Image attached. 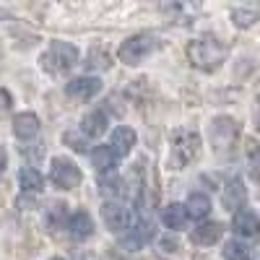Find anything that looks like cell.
Returning a JSON list of instances; mask_svg holds the SVG:
<instances>
[{
	"instance_id": "cell-1",
	"label": "cell",
	"mask_w": 260,
	"mask_h": 260,
	"mask_svg": "<svg viewBox=\"0 0 260 260\" xmlns=\"http://www.w3.org/2000/svg\"><path fill=\"white\" fill-rule=\"evenodd\" d=\"M187 57H190V62L195 65V68H201V71H216L224 62V57H226V47L216 37L206 34V37L192 39L190 45H187Z\"/></svg>"
},
{
	"instance_id": "cell-2",
	"label": "cell",
	"mask_w": 260,
	"mask_h": 260,
	"mask_svg": "<svg viewBox=\"0 0 260 260\" xmlns=\"http://www.w3.org/2000/svg\"><path fill=\"white\" fill-rule=\"evenodd\" d=\"M76 62H78V50L73 45H68V42H52L50 50L42 55V68L52 76L71 71Z\"/></svg>"
},
{
	"instance_id": "cell-3",
	"label": "cell",
	"mask_w": 260,
	"mask_h": 260,
	"mask_svg": "<svg viewBox=\"0 0 260 260\" xmlns=\"http://www.w3.org/2000/svg\"><path fill=\"white\" fill-rule=\"evenodd\" d=\"M156 47H159V39H154L151 34H136V37L125 39L122 45H120L117 57L125 65H138V62H143L151 52H154Z\"/></svg>"
},
{
	"instance_id": "cell-4",
	"label": "cell",
	"mask_w": 260,
	"mask_h": 260,
	"mask_svg": "<svg viewBox=\"0 0 260 260\" xmlns=\"http://www.w3.org/2000/svg\"><path fill=\"white\" fill-rule=\"evenodd\" d=\"M50 180L60 190H73L76 185H81V169L71 159L55 156L52 164H50Z\"/></svg>"
},
{
	"instance_id": "cell-5",
	"label": "cell",
	"mask_w": 260,
	"mask_h": 260,
	"mask_svg": "<svg viewBox=\"0 0 260 260\" xmlns=\"http://www.w3.org/2000/svg\"><path fill=\"white\" fill-rule=\"evenodd\" d=\"M201 151V138L192 133V130H180L175 136V156H177V164L185 167L190 164Z\"/></svg>"
},
{
	"instance_id": "cell-6",
	"label": "cell",
	"mask_w": 260,
	"mask_h": 260,
	"mask_svg": "<svg viewBox=\"0 0 260 260\" xmlns=\"http://www.w3.org/2000/svg\"><path fill=\"white\" fill-rule=\"evenodd\" d=\"M102 219L107 224V229H112V232H125L130 226V221H133V216H130V211L120 203H104L102 208Z\"/></svg>"
},
{
	"instance_id": "cell-7",
	"label": "cell",
	"mask_w": 260,
	"mask_h": 260,
	"mask_svg": "<svg viewBox=\"0 0 260 260\" xmlns=\"http://www.w3.org/2000/svg\"><path fill=\"white\" fill-rule=\"evenodd\" d=\"M102 91V81L99 78H91V76H81V78H73L68 86H65V94L73 96V99H94L96 94Z\"/></svg>"
},
{
	"instance_id": "cell-8",
	"label": "cell",
	"mask_w": 260,
	"mask_h": 260,
	"mask_svg": "<svg viewBox=\"0 0 260 260\" xmlns=\"http://www.w3.org/2000/svg\"><path fill=\"white\" fill-rule=\"evenodd\" d=\"M65 226H68V234L73 237V240H89V237L94 234V221L89 219V213H83V211L68 216V224Z\"/></svg>"
},
{
	"instance_id": "cell-9",
	"label": "cell",
	"mask_w": 260,
	"mask_h": 260,
	"mask_svg": "<svg viewBox=\"0 0 260 260\" xmlns=\"http://www.w3.org/2000/svg\"><path fill=\"white\" fill-rule=\"evenodd\" d=\"M232 224H234V232L242 234V237H255V234H260V219H257L252 211H247V208L237 211Z\"/></svg>"
},
{
	"instance_id": "cell-10",
	"label": "cell",
	"mask_w": 260,
	"mask_h": 260,
	"mask_svg": "<svg viewBox=\"0 0 260 260\" xmlns=\"http://www.w3.org/2000/svg\"><path fill=\"white\" fill-rule=\"evenodd\" d=\"M13 133L21 138V141H31L37 133H39V117L31 115V112H21L13 117Z\"/></svg>"
},
{
	"instance_id": "cell-11",
	"label": "cell",
	"mask_w": 260,
	"mask_h": 260,
	"mask_svg": "<svg viewBox=\"0 0 260 260\" xmlns=\"http://www.w3.org/2000/svg\"><path fill=\"white\" fill-rule=\"evenodd\" d=\"M237 138V122L232 117H219L213 122V141L216 146H229Z\"/></svg>"
},
{
	"instance_id": "cell-12",
	"label": "cell",
	"mask_w": 260,
	"mask_h": 260,
	"mask_svg": "<svg viewBox=\"0 0 260 260\" xmlns=\"http://www.w3.org/2000/svg\"><path fill=\"white\" fill-rule=\"evenodd\" d=\"M110 146H112V151H115L117 156H127L130 148L136 146V133H133L130 127H115Z\"/></svg>"
},
{
	"instance_id": "cell-13",
	"label": "cell",
	"mask_w": 260,
	"mask_h": 260,
	"mask_svg": "<svg viewBox=\"0 0 260 260\" xmlns=\"http://www.w3.org/2000/svg\"><path fill=\"white\" fill-rule=\"evenodd\" d=\"M187 219H190V213H187V208L180 206V203H169L167 208H161V221H164L169 229H182Z\"/></svg>"
},
{
	"instance_id": "cell-14",
	"label": "cell",
	"mask_w": 260,
	"mask_h": 260,
	"mask_svg": "<svg viewBox=\"0 0 260 260\" xmlns=\"http://www.w3.org/2000/svg\"><path fill=\"white\" fill-rule=\"evenodd\" d=\"M91 161L96 167V172H102V175H107V172H112L115 164H117V154L112 151V146H96L94 154H91Z\"/></svg>"
},
{
	"instance_id": "cell-15",
	"label": "cell",
	"mask_w": 260,
	"mask_h": 260,
	"mask_svg": "<svg viewBox=\"0 0 260 260\" xmlns=\"http://www.w3.org/2000/svg\"><path fill=\"white\" fill-rule=\"evenodd\" d=\"M221 234H224V226H221V224H216V221H211V224L198 226L190 237H192V242H195V245H213V242H219V240H221Z\"/></svg>"
},
{
	"instance_id": "cell-16",
	"label": "cell",
	"mask_w": 260,
	"mask_h": 260,
	"mask_svg": "<svg viewBox=\"0 0 260 260\" xmlns=\"http://www.w3.org/2000/svg\"><path fill=\"white\" fill-rule=\"evenodd\" d=\"M245 198H247L245 185H242L240 180H229V185L224 187V206H226L229 211H234V208H242Z\"/></svg>"
},
{
	"instance_id": "cell-17",
	"label": "cell",
	"mask_w": 260,
	"mask_h": 260,
	"mask_svg": "<svg viewBox=\"0 0 260 260\" xmlns=\"http://www.w3.org/2000/svg\"><path fill=\"white\" fill-rule=\"evenodd\" d=\"M151 237H154V229H151V224L148 221H143V224H138L133 232H130L125 240H122V245L125 247H130V250H138V247H143Z\"/></svg>"
},
{
	"instance_id": "cell-18",
	"label": "cell",
	"mask_w": 260,
	"mask_h": 260,
	"mask_svg": "<svg viewBox=\"0 0 260 260\" xmlns=\"http://www.w3.org/2000/svg\"><path fill=\"white\" fill-rule=\"evenodd\" d=\"M81 130H83V133L86 136H102L104 133V130H107V117H104V112H89V115H86L83 120H81Z\"/></svg>"
},
{
	"instance_id": "cell-19",
	"label": "cell",
	"mask_w": 260,
	"mask_h": 260,
	"mask_svg": "<svg viewBox=\"0 0 260 260\" xmlns=\"http://www.w3.org/2000/svg\"><path fill=\"white\" fill-rule=\"evenodd\" d=\"M187 213L192 216V219H206L208 211H211V201H208V195L203 192H192L190 198H187Z\"/></svg>"
},
{
	"instance_id": "cell-20",
	"label": "cell",
	"mask_w": 260,
	"mask_h": 260,
	"mask_svg": "<svg viewBox=\"0 0 260 260\" xmlns=\"http://www.w3.org/2000/svg\"><path fill=\"white\" fill-rule=\"evenodd\" d=\"M18 182H21V187H24L26 192H39L42 185H45V180H42V175L34 167H24V169H21L18 172Z\"/></svg>"
},
{
	"instance_id": "cell-21",
	"label": "cell",
	"mask_w": 260,
	"mask_h": 260,
	"mask_svg": "<svg viewBox=\"0 0 260 260\" xmlns=\"http://www.w3.org/2000/svg\"><path fill=\"white\" fill-rule=\"evenodd\" d=\"M232 18H234L237 26L247 29V26H252L255 21L260 18V11H257V8H234V11H232Z\"/></svg>"
},
{
	"instance_id": "cell-22",
	"label": "cell",
	"mask_w": 260,
	"mask_h": 260,
	"mask_svg": "<svg viewBox=\"0 0 260 260\" xmlns=\"http://www.w3.org/2000/svg\"><path fill=\"white\" fill-rule=\"evenodd\" d=\"M247 164H250V167H247V169H250V177L260 182V146H257L255 141L247 143Z\"/></svg>"
},
{
	"instance_id": "cell-23",
	"label": "cell",
	"mask_w": 260,
	"mask_h": 260,
	"mask_svg": "<svg viewBox=\"0 0 260 260\" xmlns=\"http://www.w3.org/2000/svg\"><path fill=\"white\" fill-rule=\"evenodd\" d=\"M247 255H250V250H247V245H242L240 240H229V242L224 245V257H226V260H247Z\"/></svg>"
},
{
	"instance_id": "cell-24",
	"label": "cell",
	"mask_w": 260,
	"mask_h": 260,
	"mask_svg": "<svg viewBox=\"0 0 260 260\" xmlns=\"http://www.w3.org/2000/svg\"><path fill=\"white\" fill-rule=\"evenodd\" d=\"M125 190H122V180L120 177H102V195H107V198H120Z\"/></svg>"
},
{
	"instance_id": "cell-25",
	"label": "cell",
	"mask_w": 260,
	"mask_h": 260,
	"mask_svg": "<svg viewBox=\"0 0 260 260\" xmlns=\"http://www.w3.org/2000/svg\"><path fill=\"white\" fill-rule=\"evenodd\" d=\"M86 65H89V68L107 71V68H110V57H107L104 52H94V50H91V55H89V62H86Z\"/></svg>"
},
{
	"instance_id": "cell-26",
	"label": "cell",
	"mask_w": 260,
	"mask_h": 260,
	"mask_svg": "<svg viewBox=\"0 0 260 260\" xmlns=\"http://www.w3.org/2000/svg\"><path fill=\"white\" fill-rule=\"evenodd\" d=\"M65 143H68L71 148H76V151H86V141L73 136V133H65Z\"/></svg>"
},
{
	"instance_id": "cell-27",
	"label": "cell",
	"mask_w": 260,
	"mask_h": 260,
	"mask_svg": "<svg viewBox=\"0 0 260 260\" xmlns=\"http://www.w3.org/2000/svg\"><path fill=\"white\" fill-rule=\"evenodd\" d=\"M6 172V151H3V146H0V175Z\"/></svg>"
},
{
	"instance_id": "cell-28",
	"label": "cell",
	"mask_w": 260,
	"mask_h": 260,
	"mask_svg": "<svg viewBox=\"0 0 260 260\" xmlns=\"http://www.w3.org/2000/svg\"><path fill=\"white\" fill-rule=\"evenodd\" d=\"M6 16H8V13H6V11H0V18H6Z\"/></svg>"
},
{
	"instance_id": "cell-29",
	"label": "cell",
	"mask_w": 260,
	"mask_h": 260,
	"mask_svg": "<svg viewBox=\"0 0 260 260\" xmlns=\"http://www.w3.org/2000/svg\"><path fill=\"white\" fill-rule=\"evenodd\" d=\"M52 260H62V257H52Z\"/></svg>"
}]
</instances>
